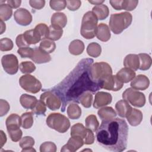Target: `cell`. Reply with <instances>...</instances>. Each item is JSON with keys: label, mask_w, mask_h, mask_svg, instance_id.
Returning <instances> with one entry per match:
<instances>
[{"label": "cell", "mask_w": 152, "mask_h": 152, "mask_svg": "<svg viewBox=\"0 0 152 152\" xmlns=\"http://www.w3.org/2000/svg\"><path fill=\"white\" fill-rule=\"evenodd\" d=\"M50 8L57 11L63 10L66 6V2L65 0H51L49 1Z\"/></svg>", "instance_id": "cell-41"}, {"label": "cell", "mask_w": 152, "mask_h": 152, "mask_svg": "<svg viewBox=\"0 0 152 152\" xmlns=\"http://www.w3.org/2000/svg\"><path fill=\"white\" fill-rule=\"evenodd\" d=\"M128 126L124 119L113 118L102 121L96 131L98 143L104 148L122 152L127 147Z\"/></svg>", "instance_id": "cell-2"}, {"label": "cell", "mask_w": 152, "mask_h": 152, "mask_svg": "<svg viewBox=\"0 0 152 152\" xmlns=\"http://www.w3.org/2000/svg\"><path fill=\"white\" fill-rule=\"evenodd\" d=\"M104 2V0L103 1H100V0H97V1H88V2L93 4V5H101L103 4V3Z\"/></svg>", "instance_id": "cell-57"}, {"label": "cell", "mask_w": 152, "mask_h": 152, "mask_svg": "<svg viewBox=\"0 0 152 152\" xmlns=\"http://www.w3.org/2000/svg\"><path fill=\"white\" fill-rule=\"evenodd\" d=\"M93 62L91 58L82 59L62 81L49 90L61 99V112H65L69 103H79L80 97L85 92L94 93L101 89L100 82L94 80L91 77Z\"/></svg>", "instance_id": "cell-1"}, {"label": "cell", "mask_w": 152, "mask_h": 152, "mask_svg": "<svg viewBox=\"0 0 152 152\" xmlns=\"http://www.w3.org/2000/svg\"><path fill=\"white\" fill-rule=\"evenodd\" d=\"M47 125L60 133H65L70 127V122L66 116L59 113H50L46 121Z\"/></svg>", "instance_id": "cell-5"}, {"label": "cell", "mask_w": 152, "mask_h": 152, "mask_svg": "<svg viewBox=\"0 0 152 152\" xmlns=\"http://www.w3.org/2000/svg\"><path fill=\"white\" fill-rule=\"evenodd\" d=\"M88 128H86L81 123H77L71 126V136H79L83 140L86 138L87 134Z\"/></svg>", "instance_id": "cell-31"}, {"label": "cell", "mask_w": 152, "mask_h": 152, "mask_svg": "<svg viewBox=\"0 0 152 152\" xmlns=\"http://www.w3.org/2000/svg\"><path fill=\"white\" fill-rule=\"evenodd\" d=\"M0 134H1V148H2L7 141V136L2 130L0 131Z\"/></svg>", "instance_id": "cell-56"}, {"label": "cell", "mask_w": 152, "mask_h": 152, "mask_svg": "<svg viewBox=\"0 0 152 152\" xmlns=\"http://www.w3.org/2000/svg\"><path fill=\"white\" fill-rule=\"evenodd\" d=\"M39 48L44 50L45 52L50 53H52L56 49V44L54 42V41L45 38L41 40L39 45Z\"/></svg>", "instance_id": "cell-33"}, {"label": "cell", "mask_w": 152, "mask_h": 152, "mask_svg": "<svg viewBox=\"0 0 152 152\" xmlns=\"http://www.w3.org/2000/svg\"><path fill=\"white\" fill-rule=\"evenodd\" d=\"M63 34V29L52 25L49 27V34L48 39H49L53 41L59 40Z\"/></svg>", "instance_id": "cell-34"}, {"label": "cell", "mask_w": 152, "mask_h": 152, "mask_svg": "<svg viewBox=\"0 0 152 152\" xmlns=\"http://www.w3.org/2000/svg\"><path fill=\"white\" fill-rule=\"evenodd\" d=\"M96 36L102 42H106L108 41L111 36L110 28L108 26L104 23H100L97 26Z\"/></svg>", "instance_id": "cell-18"}, {"label": "cell", "mask_w": 152, "mask_h": 152, "mask_svg": "<svg viewBox=\"0 0 152 152\" xmlns=\"http://www.w3.org/2000/svg\"><path fill=\"white\" fill-rule=\"evenodd\" d=\"M1 64L3 69L8 74H15L18 70V61L17 56L13 54L4 55L1 58Z\"/></svg>", "instance_id": "cell-10"}, {"label": "cell", "mask_w": 152, "mask_h": 152, "mask_svg": "<svg viewBox=\"0 0 152 152\" xmlns=\"http://www.w3.org/2000/svg\"><path fill=\"white\" fill-rule=\"evenodd\" d=\"M7 129L12 128H20L21 125V116L15 113H12L6 119Z\"/></svg>", "instance_id": "cell-29"}, {"label": "cell", "mask_w": 152, "mask_h": 152, "mask_svg": "<svg viewBox=\"0 0 152 152\" xmlns=\"http://www.w3.org/2000/svg\"><path fill=\"white\" fill-rule=\"evenodd\" d=\"M10 138L14 142H17L21 139L23 132L20 128H12L7 129Z\"/></svg>", "instance_id": "cell-42"}, {"label": "cell", "mask_w": 152, "mask_h": 152, "mask_svg": "<svg viewBox=\"0 0 152 152\" xmlns=\"http://www.w3.org/2000/svg\"><path fill=\"white\" fill-rule=\"evenodd\" d=\"M40 100L51 110L59 109L62 104V102L59 97L49 90L45 91L40 95Z\"/></svg>", "instance_id": "cell-9"}, {"label": "cell", "mask_w": 152, "mask_h": 152, "mask_svg": "<svg viewBox=\"0 0 152 152\" xmlns=\"http://www.w3.org/2000/svg\"><path fill=\"white\" fill-rule=\"evenodd\" d=\"M68 50L71 54L74 55H79L81 54L84 50V44L81 40H74L70 43Z\"/></svg>", "instance_id": "cell-27"}, {"label": "cell", "mask_w": 152, "mask_h": 152, "mask_svg": "<svg viewBox=\"0 0 152 152\" xmlns=\"http://www.w3.org/2000/svg\"><path fill=\"white\" fill-rule=\"evenodd\" d=\"M15 43H16L17 46L19 48H23V47L29 46V45L26 41L23 34H19L17 36L16 39H15Z\"/></svg>", "instance_id": "cell-52"}, {"label": "cell", "mask_w": 152, "mask_h": 152, "mask_svg": "<svg viewBox=\"0 0 152 152\" xmlns=\"http://www.w3.org/2000/svg\"><path fill=\"white\" fill-rule=\"evenodd\" d=\"M0 23H1V33H0V34H2L5 31L6 26H5V24L4 23V21L2 20H1Z\"/></svg>", "instance_id": "cell-58"}, {"label": "cell", "mask_w": 152, "mask_h": 152, "mask_svg": "<svg viewBox=\"0 0 152 152\" xmlns=\"http://www.w3.org/2000/svg\"><path fill=\"white\" fill-rule=\"evenodd\" d=\"M87 54L93 58H97L102 52V48L100 45L96 42L90 43L87 48Z\"/></svg>", "instance_id": "cell-35"}, {"label": "cell", "mask_w": 152, "mask_h": 152, "mask_svg": "<svg viewBox=\"0 0 152 152\" xmlns=\"http://www.w3.org/2000/svg\"><path fill=\"white\" fill-rule=\"evenodd\" d=\"M23 34L26 41L29 45H35L42 40L40 36L34 28L27 30Z\"/></svg>", "instance_id": "cell-22"}, {"label": "cell", "mask_w": 152, "mask_h": 152, "mask_svg": "<svg viewBox=\"0 0 152 152\" xmlns=\"http://www.w3.org/2000/svg\"><path fill=\"white\" fill-rule=\"evenodd\" d=\"M10 106L8 102L4 99L0 100V116L5 115L10 110Z\"/></svg>", "instance_id": "cell-50"}, {"label": "cell", "mask_w": 152, "mask_h": 152, "mask_svg": "<svg viewBox=\"0 0 152 152\" xmlns=\"http://www.w3.org/2000/svg\"><path fill=\"white\" fill-rule=\"evenodd\" d=\"M14 18L17 24L23 26H28L32 21L31 13L27 9L23 8H18L14 12Z\"/></svg>", "instance_id": "cell-12"}, {"label": "cell", "mask_w": 152, "mask_h": 152, "mask_svg": "<svg viewBox=\"0 0 152 152\" xmlns=\"http://www.w3.org/2000/svg\"><path fill=\"white\" fill-rule=\"evenodd\" d=\"M131 106L128 102L125 100H120L116 102L115 104V109L117 114L121 118H126L129 110L131 109Z\"/></svg>", "instance_id": "cell-23"}, {"label": "cell", "mask_w": 152, "mask_h": 152, "mask_svg": "<svg viewBox=\"0 0 152 152\" xmlns=\"http://www.w3.org/2000/svg\"><path fill=\"white\" fill-rule=\"evenodd\" d=\"M66 2L68 9L72 11L77 10L81 7V2L80 0L66 1Z\"/></svg>", "instance_id": "cell-49"}, {"label": "cell", "mask_w": 152, "mask_h": 152, "mask_svg": "<svg viewBox=\"0 0 152 152\" xmlns=\"http://www.w3.org/2000/svg\"><path fill=\"white\" fill-rule=\"evenodd\" d=\"M19 84L25 91L33 94L38 93L42 87L40 81L30 74L22 75L19 79Z\"/></svg>", "instance_id": "cell-7"}, {"label": "cell", "mask_w": 152, "mask_h": 152, "mask_svg": "<svg viewBox=\"0 0 152 152\" xmlns=\"http://www.w3.org/2000/svg\"><path fill=\"white\" fill-rule=\"evenodd\" d=\"M92 12L100 20L106 19L109 14V8L104 4L94 6L92 9Z\"/></svg>", "instance_id": "cell-26"}, {"label": "cell", "mask_w": 152, "mask_h": 152, "mask_svg": "<svg viewBox=\"0 0 152 152\" xmlns=\"http://www.w3.org/2000/svg\"><path fill=\"white\" fill-rule=\"evenodd\" d=\"M126 118L128 123L131 126H136L140 125L141 122L143 118V115L141 110L131 107L126 115Z\"/></svg>", "instance_id": "cell-17"}, {"label": "cell", "mask_w": 152, "mask_h": 152, "mask_svg": "<svg viewBox=\"0 0 152 152\" xmlns=\"http://www.w3.org/2000/svg\"><path fill=\"white\" fill-rule=\"evenodd\" d=\"M30 59L34 62L40 64L49 62L51 60V56L49 53L45 52L39 47H36L33 49V53Z\"/></svg>", "instance_id": "cell-16"}, {"label": "cell", "mask_w": 152, "mask_h": 152, "mask_svg": "<svg viewBox=\"0 0 152 152\" xmlns=\"http://www.w3.org/2000/svg\"><path fill=\"white\" fill-rule=\"evenodd\" d=\"M150 85V80L145 75L140 74L135 76L131 81L130 86L131 88L137 90H144Z\"/></svg>", "instance_id": "cell-15"}, {"label": "cell", "mask_w": 152, "mask_h": 152, "mask_svg": "<svg viewBox=\"0 0 152 152\" xmlns=\"http://www.w3.org/2000/svg\"><path fill=\"white\" fill-rule=\"evenodd\" d=\"M85 124L86 127L93 132L96 131L99 126V122L94 115H88L85 119Z\"/></svg>", "instance_id": "cell-37"}, {"label": "cell", "mask_w": 152, "mask_h": 152, "mask_svg": "<svg viewBox=\"0 0 152 152\" xmlns=\"http://www.w3.org/2000/svg\"><path fill=\"white\" fill-rule=\"evenodd\" d=\"M13 46V42L10 39L4 37L0 40V50L1 51H10L12 49Z\"/></svg>", "instance_id": "cell-44"}, {"label": "cell", "mask_w": 152, "mask_h": 152, "mask_svg": "<svg viewBox=\"0 0 152 152\" xmlns=\"http://www.w3.org/2000/svg\"><path fill=\"white\" fill-rule=\"evenodd\" d=\"M17 53L23 58H30L33 53V49L28 46L20 48L17 50Z\"/></svg>", "instance_id": "cell-48"}, {"label": "cell", "mask_w": 152, "mask_h": 152, "mask_svg": "<svg viewBox=\"0 0 152 152\" xmlns=\"http://www.w3.org/2000/svg\"><path fill=\"white\" fill-rule=\"evenodd\" d=\"M30 5L36 10H40L45 5V1L44 0H30Z\"/></svg>", "instance_id": "cell-51"}, {"label": "cell", "mask_w": 152, "mask_h": 152, "mask_svg": "<svg viewBox=\"0 0 152 152\" xmlns=\"http://www.w3.org/2000/svg\"><path fill=\"white\" fill-rule=\"evenodd\" d=\"M6 2L7 4L12 8H17L21 4V1L20 0H8Z\"/></svg>", "instance_id": "cell-55"}, {"label": "cell", "mask_w": 152, "mask_h": 152, "mask_svg": "<svg viewBox=\"0 0 152 152\" xmlns=\"http://www.w3.org/2000/svg\"><path fill=\"white\" fill-rule=\"evenodd\" d=\"M32 112L37 115H44L46 111V106L44 104V103L39 100H37L36 104L34 107L31 109Z\"/></svg>", "instance_id": "cell-43"}, {"label": "cell", "mask_w": 152, "mask_h": 152, "mask_svg": "<svg viewBox=\"0 0 152 152\" xmlns=\"http://www.w3.org/2000/svg\"><path fill=\"white\" fill-rule=\"evenodd\" d=\"M19 68L22 73L29 74L35 71L36 66L32 62L24 61L20 64Z\"/></svg>", "instance_id": "cell-38"}, {"label": "cell", "mask_w": 152, "mask_h": 152, "mask_svg": "<svg viewBox=\"0 0 152 152\" xmlns=\"http://www.w3.org/2000/svg\"><path fill=\"white\" fill-rule=\"evenodd\" d=\"M100 82L101 88L113 91L121 90L124 86V83L117 78L116 75H113L112 74L107 76Z\"/></svg>", "instance_id": "cell-11"}, {"label": "cell", "mask_w": 152, "mask_h": 152, "mask_svg": "<svg viewBox=\"0 0 152 152\" xmlns=\"http://www.w3.org/2000/svg\"><path fill=\"white\" fill-rule=\"evenodd\" d=\"M34 29L38 32L42 38V40L48 37L49 34V27H48L46 24L40 23L34 27Z\"/></svg>", "instance_id": "cell-45"}, {"label": "cell", "mask_w": 152, "mask_h": 152, "mask_svg": "<svg viewBox=\"0 0 152 152\" xmlns=\"http://www.w3.org/2000/svg\"><path fill=\"white\" fill-rule=\"evenodd\" d=\"M140 61L139 68L141 71H146L150 69L151 65V56L145 53H141L138 55Z\"/></svg>", "instance_id": "cell-30"}, {"label": "cell", "mask_w": 152, "mask_h": 152, "mask_svg": "<svg viewBox=\"0 0 152 152\" xmlns=\"http://www.w3.org/2000/svg\"><path fill=\"white\" fill-rule=\"evenodd\" d=\"M132 16L129 12L112 14L109 20V28L115 34H121L131 24Z\"/></svg>", "instance_id": "cell-3"}, {"label": "cell", "mask_w": 152, "mask_h": 152, "mask_svg": "<svg viewBox=\"0 0 152 152\" xmlns=\"http://www.w3.org/2000/svg\"><path fill=\"white\" fill-rule=\"evenodd\" d=\"M33 112H25L21 116V125L24 129L30 128L33 124Z\"/></svg>", "instance_id": "cell-32"}, {"label": "cell", "mask_w": 152, "mask_h": 152, "mask_svg": "<svg viewBox=\"0 0 152 152\" xmlns=\"http://www.w3.org/2000/svg\"><path fill=\"white\" fill-rule=\"evenodd\" d=\"M81 109L76 103H69L66 109V113L69 118L78 119L81 115Z\"/></svg>", "instance_id": "cell-28"}, {"label": "cell", "mask_w": 152, "mask_h": 152, "mask_svg": "<svg viewBox=\"0 0 152 152\" xmlns=\"http://www.w3.org/2000/svg\"><path fill=\"white\" fill-rule=\"evenodd\" d=\"M51 25L60 27H65L67 23V17L64 12H55L51 17Z\"/></svg>", "instance_id": "cell-21"}, {"label": "cell", "mask_w": 152, "mask_h": 152, "mask_svg": "<svg viewBox=\"0 0 152 152\" xmlns=\"http://www.w3.org/2000/svg\"><path fill=\"white\" fill-rule=\"evenodd\" d=\"M138 1L137 0H123L122 10L131 11L134 10L137 6Z\"/></svg>", "instance_id": "cell-47"}, {"label": "cell", "mask_w": 152, "mask_h": 152, "mask_svg": "<svg viewBox=\"0 0 152 152\" xmlns=\"http://www.w3.org/2000/svg\"><path fill=\"white\" fill-rule=\"evenodd\" d=\"M21 151H22V152H23V151H36V150L34 149L33 147H31V148H29L22 150Z\"/></svg>", "instance_id": "cell-59"}, {"label": "cell", "mask_w": 152, "mask_h": 152, "mask_svg": "<svg viewBox=\"0 0 152 152\" xmlns=\"http://www.w3.org/2000/svg\"><path fill=\"white\" fill-rule=\"evenodd\" d=\"M124 65L133 71H137L139 68L140 61L138 55L128 54L124 60Z\"/></svg>", "instance_id": "cell-20"}, {"label": "cell", "mask_w": 152, "mask_h": 152, "mask_svg": "<svg viewBox=\"0 0 152 152\" xmlns=\"http://www.w3.org/2000/svg\"><path fill=\"white\" fill-rule=\"evenodd\" d=\"M93 101L92 93L86 91L83 93L79 98V103H80L84 107L89 108L91 106Z\"/></svg>", "instance_id": "cell-39"}, {"label": "cell", "mask_w": 152, "mask_h": 152, "mask_svg": "<svg viewBox=\"0 0 152 152\" xmlns=\"http://www.w3.org/2000/svg\"><path fill=\"white\" fill-rule=\"evenodd\" d=\"M84 144V140L79 136H71L67 143L61 148V151H77Z\"/></svg>", "instance_id": "cell-14"}, {"label": "cell", "mask_w": 152, "mask_h": 152, "mask_svg": "<svg viewBox=\"0 0 152 152\" xmlns=\"http://www.w3.org/2000/svg\"><path fill=\"white\" fill-rule=\"evenodd\" d=\"M84 144L87 145L92 144L94 142V135L91 130L88 129L87 135L84 139Z\"/></svg>", "instance_id": "cell-53"}, {"label": "cell", "mask_w": 152, "mask_h": 152, "mask_svg": "<svg viewBox=\"0 0 152 152\" xmlns=\"http://www.w3.org/2000/svg\"><path fill=\"white\" fill-rule=\"evenodd\" d=\"M98 19L92 11L86 12L82 18L81 35L86 39H91L96 36Z\"/></svg>", "instance_id": "cell-4"}, {"label": "cell", "mask_w": 152, "mask_h": 152, "mask_svg": "<svg viewBox=\"0 0 152 152\" xmlns=\"http://www.w3.org/2000/svg\"><path fill=\"white\" fill-rule=\"evenodd\" d=\"M34 140L33 138L30 136H26L23 138L20 141L19 145L22 150L31 148L34 145Z\"/></svg>", "instance_id": "cell-40"}, {"label": "cell", "mask_w": 152, "mask_h": 152, "mask_svg": "<svg viewBox=\"0 0 152 152\" xmlns=\"http://www.w3.org/2000/svg\"><path fill=\"white\" fill-rule=\"evenodd\" d=\"M117 78L123 83L131 81L136 76L135 72L130 68L125 67L120 69L116 74Z\"/></svg>", "instance_id": "cell-19"}, {"label": "cell", "mask_w": 152, "mask_h": 152, "mask_svg": "<svg viewBox=\"0 0 152 152\" xmlns=\"http://www.w3.org/2000/svg\"><path fill=\"white\" fill-rule=\"evenodd\" d=\"M12 10L7 4H0V19L3 21L8 20L12 16Z\"/></svg>", "instance_id": "cell-36"}, {"label": "cell", "mask_w": 152, "mask_h": 152, "mask_svg": "<svg viewBox=\"0 0 152 152\" xmlns=\"http://www.w3.org/2000/svg\"><path fill=\"white\" fill-rule=\"evenodd\" d=\"M97 114L102 121H107L113 119L116 116V112L112 107L109 106L103 107L100 108Z\"/></svg>", "instance_id": "cell-24"}, {"label": "cell", "mask_w": 152, "mask_h": 152, "mask_svg": "<svg viewBox=\"0 0 152 152\" xmlns=\"http://www.w3.org/2000/svg\"><path fill=\"white\" fill-rule=\"evenodd\" d=\"M40 152H56V144L51 141H46L43 142L40 146Z\"/></svg>", "instance_id": "cell-46"}, {"label": "cell", "mask_w": 152, "mask_h": 152, "mask_svg": "<svg viewBox=\"0 0 152 152\" xmlns=\"http://www.w3.org/2000/svg\"><path fill=\"white\" fill-rule=\"evenodd\" d=\"M122 97L124 100L137 107H142L145 104L144 94L131 87L126 88L123 92Z\"/></svg>", "instance_id": "cell-6"}, {"label": "cell", "mask_w": 152, "mask_h": 152, "mask_svg": "<svg viewBox=\"0 0 152 152\" xmlns=\"http://www.w3.org/2000/svg\"><path fill=\"white\" fill-rule=\"evenodd\" d=\"M122 2L123 0H110L109 3L111 6L115 9L116 10H122Z\"/></svg>", "instance_id": "cell-54"}, {"label": "cell", "mask_w": 152, "mask_h": 152, "mask_svg": "<svg viewBox=\"0 0 152 152\" xmlns=\"http://www.w3.org/2000/svg\"><path fill=\"white\" fill-rule=\"evenodd\" d=\"M91 74L94 80L101 81L107 76L112 74V69L110 65L106 62H96L91 66Z\"/></svg>", "instance_id": "cell-8"}, {"label": "cell", "mask_w": 152, "mask_h": 152, "mask_svg": "<svg viewBox=\"0 0 152 152\" xmlns=\"http://www.w3.org/2000/svg\"><path fill=\"white\" fill-rule=\"evenodd\" d=\"M112 100V95L109 93L104 91L97 92L94 97L93 107L96 109H99L109 104Z\"/></svg>", "instance_id": "cell-13"}, {"label": "cell", "mask_w": 152, "mask_h": 152, "mask_svg": "<svg viewBox=\"0 0 152 152\" xmlns=\"http://www.w3.org/2000/svg\"><path fill=\"white\" fill-rule=\"evenodd\" d=\"M37 102L36 97L27 94H23L20 97V102L21 106L27 109H31Z\"/></svg>", "instance_id": "cell-25"}]
</instances>
